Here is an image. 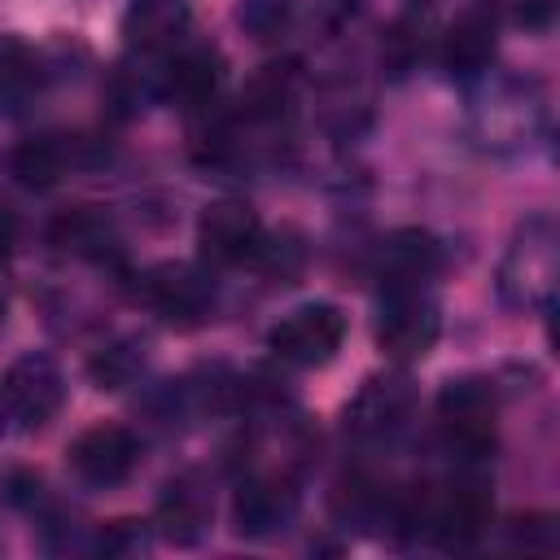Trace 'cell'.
Listing matches in <instances>:
<instances>
[{
    "mask_svg": "<svg viewBox=\"0 0 560 560\" xmlns=\"http://www.w3.org/2000/svg\"><path fill=\"white\" fill-rule=\"evenodd\" d=\"M184 0H131L127 18H122V35H127V48L140 52V57H162L179 44L184 35Z\"/></svg>",
    "mask_w": 560,
    "mask_h": 560,
    "instance_id": "cell-17",
    "label": "cell"
},
{
    "mask_svg": "<svg viewBox=\"0 0 560 560\" xmlns=\"http://www.w3.org/2000/svg\"><path fill=\"white\" fill-rule=\"evenodd\" d=\"M136 459H140V442L122 424H92L70 442V472L92 490L122 486L136 472Z\"/></svg>",
    "mask_w": 560,
    "mask_h": 560,
    "instance_id": "cell-10",
    "label": "cell"
},
{
    "mask_svg": "<svg viewBox=\"0 0 560 560\" xmlns=\"http://www.w3.org/2000/svg\"><path fill=\"white\" fill-rule=\"evenodd\" d=\"M512 22L525 31H547L556 22V0H508Z\"/></svg>",
    "mask_w": 560,
    "mask_h": 560,
    "instance_id": "cell-23",
    "label": "cell"
},
{
    "mask_svg": "<svg viewBox=\"0 0 560 560\" xmlns=\"http://www.w3.org/2000/svg\"><path fill=\"white\" fill-rule=\"evenodd\" d=\"M494 420L499 398L486 376H455L438 394V424L446 433V446L459 459H490L494 451Z\"/></svg>",
    "mask_w": 560,
    "mask_h": 560,
    "instance_id": "cell-4",
    "label": "cell"
},
{
    "mask_svg": "<svg viewBox=\"0 0 560 560\" xmlns=\"http://www.w3.org/2000/svg\"><path fill=\"white\" fill-rule=\"evenodd\" d=\"M442 267V245L438 236L420 232V228H402L389 232L376 245V280L385 284H429V276Z\"/></svg>",
    "mask_w": 560,
    "mask_h": 560,
    "instance_id": "cell-15",
    "label": "cell"
},
{
    "mask_svg": "<svg viewBox=\"0 0 560 560\" xmlns=\"http://www.w3.org/2000/svg\"><path fill=\"white\" fill-rule=\"evenodd\" d=\"M346 341V315L332 302H306L280 315L267 332V350L293 368H324Z\"/></svg>",
    "mask_w": 560,
    "mask_h": 560,
    "instance_id": "cell-5",
    "label": "cell"
},
{
    "mask_svg": "<svg viewBox=\"0 0 560 560\" xmlns=\"http://www.w3.org/2000/svg\"><path fill=\"white\" fill-rule=\"evenodd\" d=\"M262 245V223L245 201H210L197 219V249L210 267H241L254 262Z\"/></svg>",
    "mask_w": 560,
    "mask_h": 560,
    "instance_id": "cell-9",
    "label": "cell"
},
{
    "mask_svg": "<svg viewBox=\"0 0 560 560\" xmlns=\"http://www.w3.org/2000/svg\"><path fill=\"white\" fill-rule=\"evenodd\" d=\"M4 416H9V411H4V398H0V433H4Z\"/></svg>",
    "mask_w": 560,
    "mask_h": 560,
    "instance_id": "cell-25",
    "label": "cell"
},
{
    "mask_svg": "<svg viewBox=\"0 0 560 560\" xmlns=\"http://www.w3.org/2000/svg\"><path fill=\"white\" fill-rule=\"evenodd\" d=\"M140 298L162 319L188 328L214 311V280L192 262H158L140 276Z\"/></svg>",
    "mask_w": 560,
    "mask_h": 560,
    "instance_id": "cell-8",
    "label": "cell"
},
{
    "mask_svg": "<svg viewBox=\"0 0 560 560\" xmlns=\"http://www.w3.org/2000/svg\"><path fill=\"white\" fill-rule=\"evenodd\" d=\"M556 276H560V232L551 214H529L516 223L508 254L499 262V298L512 311H551L556 298Z\"/></svg>",
    "mask_w": 560,
    "mask_h": 560,
    "instance_id": "cell-2",
    "label": "cell"
},
{
    "mask_svg": "<svg viewBox=\"0 0 560 560\" xmlns=\"http://www.w3.org/2000/svg\"><path fill=\"white\" fill-rule=\"evenodd\" d=\"M4 306H9V298H4V284H0V319H4Z\"/></svg>",
    "mask_w": 560,
    "mask_h": 560,
    "instance_id": "cell-24",
    "label": "cell"
},
{
    "mask_svg": "<svg viewBox=\"0 0 560 560\" xmlns=\"http://www.w3.org/2000/svg\"><path fill=\"white\" fill-rule=\"evenodd\" d=\"M52 245L74 254V258H92V262H105L118 254V236H114V223L92 210V206H79V210H66L52 228H48Z\"/></svg>",
    "mask_w": 560,
    "mask_h": 560,
    "instance_id": "cell-18",
    "label": "cell"
},
{
    "mask_svg": "<svg viewBox=\"0 0 560 560\" xmlns=\"http://www.w3.org/2000/svg\"><path fill=\"white\" fill-rule=\"evenodd\" d=\"M442 332V311L429 284H385L381 306H376V346L398 359L416 363L438 346Z\"/></svg>",
    "mask_w": 560,
    "mask_h": 560,
    "instance_id": "cell-3",
    "label": "cell"
},
{
    "mask_svg": "<svg viewBox=\"0 0 560 560\" xmlns=\"http://www.w3.org/2000/svg\"><path fill=\"white\" fill-rule=\"evenodd\" d=\"M0 398H4L9 420H18L22 429H44V424L57 420V411L66 402V376H61L52 354L26 350V354H18L9 363Z\"/></svg>",
    "mask_w": 560,
    "mask_h": 560,
    "instance_id": "cell-6",
    "label": "cell"
},
{
    "mask_svg": "<svg viewBox=\"0 0 560 560\" xmlns=\"http://www.w3.org/2000/svg\"><path fill=\"white\" fill-rule=\"evenodd\" d=\"M547 127V92L521 74H477L468 96V131L486 153H525Z\"/></svg>",
    "mask_w": 560,
    "mask_h": 560,
    "instance_id": "cell-1",
    "label": "cell"
},
{
    "mask_svg": "<svg viewBox=\"0 0 560 560\" xmlns=\"http://www.w3.org/2000/svg\"><path fill=\"white\" fill-rule=\"evenodd\" d=\"M92 162H96V153L83 136H31L9 158L13 175L26 188H52L61 175H70L79 166H92Z\"/></svg>",
    "mask_w": 560,
    "mask_h": 560,
    "instance_id": "cell-13",
    "label": "cell"
},
{
    "mask_svg": "<svg viewBox=\"0 0 560 560\" xmlns=\"http://www.w3.org/2000/svg\"><path fill=\"white\" fill-rule=\"evenodd\" d=\"M298 83H302L298 61H271V66H262L245 83V92H241V118H249V122H276L280 114H289V105L298 96Z\"/></svg>",
    "mask_w": 560,
    "mask_h": 560,
    "instance_id": "cell-19",
    "label": "cell"
},
{
    "mask_svg": "<svg viewBox=\"0 0 560 560\" xmlns=\"http://www.w3.org/2000/svg\"><path fill=\"white\" fill-rule=\"evenodd\" d=\"M210 521H214V494H210V481L197 472V468H184L175 472L162 494H158V508H153V529L175 542V547H197L206 534H210Z\"/></svg>",
    "mask_w": 560,
    "mask_h": 560,
    "instance_id": "cell-11",
    "label": "cell"
},
{
    "mask_svg": "<svg viewBox=\"0 0 560 560\" xmlns=\"http://www.w3.org/2000/svg\"><path fill=\"white\" fill-rule=\"evenodd\" d=\"M416 411V389L402 372H381L359 385L346 407V433L359 442H394Z\"/></svg>",
    "mask_w": 560,
    "mask_h": 560,
    "instance_id": "cell-7",
    "label": "cell"
},
{
    "mask_svg": "<svg viewBox=\"0 0 560 560\" xmlns=\"http://www.w3.org/2000/svg\"><path fill=\"white\" fill-rule=\"evenodd\" d=\"M223 83V57L210 44L171 48L162 61V92L184 109H206Z\"/></svg>",
    "mask_w": 560,
    "mask_h": 560,
    "instance_id": "cell-14",
    "label": "cell"
},
{
    "mask_svg": "<svg viewBox=\"0 0 560 560\" xmlns=\"http://www.w3.org/2000/svg\"><path fill=\"white\" fill-rule=\"evenodd\" d=\"M44 70L35 48H26L22 39H0V96L4 101H22L31 92H39Z\"/></svg>",
    "mask_w": 560,
    "mask_h": 560,
    "instance_id": "cell-21",
    "label": "cell"
},
{
    "mask_svg": "<svg viewBox=\"0 0 560 560\" xmlns=\"http://www.w3.org/2000/svg\"><path fill=\"white\" fill-rule=\"evenodd\" d=\"M289 9H293V0H241V22L249 35L276 39L289 22Z\"/></svg>",
    "mask_w": 560,
    "mask_h": 560,
    "instance_id": "cell-22",
    "label": "cell"
},
{
    "mask_svg": "<svg viewBox=\"0 0 560 560\" xmlns=\"http://www.w3.org/2000/svg\"><path fill=\"white\" fill-rule=\"evenodd\" d=\"M438 57H442V70L451 79H477V74H486L490 61H494V18L486 9L459 13L446 26V35H442Z\"/></svg>",
    "mask_w": 560,
    "mask_h": 560,
    "instance_id": "cell-16",
    "label": "cell"
},
{
    "mask_svg": "<svg viewBox=\"0 0 560 560\" xmlns=\"http://www.w3.org/2000/svg\"><path fill=\"white\" fill-rule=\"evenodd\" d=\"M293 512H298V490H293V477L280 468L276 472H249L236 486L232 521H236L241 538H271L280 529H289Z\"/></svg>",
    "mask_w": 560,
    "mask_h": 560,
    "instance_id": "cell-12",
    "label": "cell"
},
{
    "mask_svg": "<svg viewBox=\"0 0 560 560\" xmlns=\"http://www.w3.org/2000/svg\"><path fill=\"white\" fill-rule=\"evenodd\" d=\"M144 363H149L144 341L140 337H118V341H109V346L96 350V359L88 363V372H92V381L101 389H122V385H131L144 372Z\"/></svg>",
    "mask_w": 560,
    "mask_h": 560,
    "instance_id": "cell-20",
    "label": "cell"
}]
</instances>
